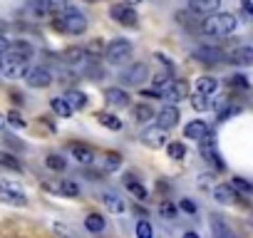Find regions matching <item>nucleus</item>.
I'll return each instance as SVG.
<instances>
[{"mask_svg":"<svg viewBox=\"0 0 253 238\" xmlns=\"http://www.w3.org/2000/svg\"><path fill=\"white\" fill-rule=\"evenodd\" d=\"M67 5H70L67 0H45V10H50L52 15H60Z\"/></svg>","mask_w":253,"mask_h":238,"instance_id":"36","label":"nucleus"},{"mask_svg":"<svg viewBox=\"0 0 253 238\" xmlns=\"http://www.w3.org/2000/svg\"><path fill=\"white\" fill-rule=\"evenodd\" d=\"M199 144H201V154L206 157V161H211V157L216 154V142H213V137L204 134V137L199 139Z\"/></svg>","mask_w":253,"mask_h":238,"instance_id":"27","label":"nucleus"},{"mask_svg":"<svg viewBox=\"0 0 253 238\" xmlns=\"http://www.w3.org/2000/svg\"><path fill=\"white\" fill-rule=\"evenodd\" d=\"M186 92H189L186 82H184V79H174V77H171V82H169V84H164V87L159 89V99H164L167 104H176V102L186 99Z\"/></svg>","mask_w":253,"mask_h":238,"instance_id":"6","label":"nucleus"},{"mask_svg":"<svg viewBox=\"0 0 253 238\" xmlns=\"http://www.w3.org/2000/svg\"><path fill=\"white\" fill-rule=\"evenodd\" d=\"M142 139H144V144L149 147V149H162L167 142H169V134H167V129L164 127H149L144 134H142Z\"/></svg>","mask_w":253,"mask_h":238,"instance_id":"9","label":"nucleus"},{"mask_svg":"<svg viewBox=\"0 0 253 238\" xmlns=\"http://www.w3.org/2000/svg\"><path fill=\"white\" fill-rule=\"evenodd\" d=\"M216 89H218V79H216V77L206 75V77H199V79H196V92H201V94H206V97H213Z\"/></svg>","mask_w":253,"mask_h":238,"instance_id":"16","label":"nucleus"},{"mask_svg":"<svg viewBox=\"0 0 253 238\" xmlns=\"http://www.w3.org/2000/svg\"><path fill=\"white\" fill-rule=\"evenodd\" d=\"M228 186H231L236 194H243V196H251V194H253V186H251V181H248V179H243V176H233Z\"/></svg>","mask_w":253,"mask_h":238,"instance_id":"24","label":"nucleus"},{"mask_svg":"<svg viewBox=\"0 0 253 238\" xmlns=\"http://www.w3.org/2000/svg\"><path fill=\"white\" fill-rule=\"evenodd\" d=\"M211 191H213V198L218 201V203H223V206H228V203H233L236 198H238V194L226 184V186H211Z\"/></svg>","mask_w":253,"mask_h":238,"instance_id":"15","label":"nucleus"},{"mask_svg":"<svg viewBox=\"0 0 253 238\" xmlns=\"http://www.w3.org/2000/svg\"><path fill=\"white\" fill-rule=\"evenodd\" d=\"M236 25H238L236 15L213 10V13H209V15L201 20L199 30H201L204 35H211V38H226V35H231V33L236 30Z\"/></svg>","mask_w":253,"mask_h":238,"instance_id":"2","label":"nucleus"},{"mask_svg":"<svg viewBox=\"0 0 253 238\" xmlns=\"http://www.w3.org/2000/svg\"><path fill=\"white\" fill-rule=\"evenodd\" d=\"M199 186H201V189H209V186H213V176H211V174H201V179H199Z\"/></svg>","mask_w":253,"mask_h":238,"instance_id":"43","label":"nucleus"},{"mask_svg":"<svg viewBox=\"0 0 253 238\" xmlns=\"http://www.w3.org/2000/svg\"><path fill=\"white\" fill-rule=\"evenodd\" d=\"M50 107H52L55 114H60V117H70V114H72V107L67 104L65 97H52V99H50Z\"/></svg>","mask_w":253,"mask_h":238,"instance_id":"26","label":"nucleus"},{"mask_svg":"<svg viewBox=\"0 0 253 238\" xmlns=\"http://www.w3.org/2000/svg\"><path fill=\"white\" fill-rule=\"evenodd\" d=\"M104 226H107V223H104V218H102L99 213H89V216L84 218V228H87L89 233H102Z\"/></svg>","mask_w":253,"mask_h":238,"instance_id":"25","label":"nucleus"},{"mask_svg":"<svg viewBox=\"0 0 253 238\" xmlns=\"http://www.w3.org/2000/svg\"><path fill=\"white\" fill-rule=\"evenodd\" d=\"M0 166H5L10 171H20V161L13 154H5V152H0Z\"/></svg>","mask_w":253,"mask_h":238,"instance_id":"35","label":"nucleus"},{"mask_svg":"<svg viewBox=\"0 0 253 238\" xmlns=\"http://www.w3.org/2000/svg\"><path fill=\"white\" fill-rule=\"evenodd\" d=\"M179 208H181V211H186V213H196V203H194V201H189V198H181Z\"/></svg>","mask_w":253,"mask_h":238,"instance_id":"42","label":"nucleus"},{"mask_svg":"<svg viewBox=\"0 0 253 238\" xmlns=\"http://www.w3.org/2000/svg\"><path fill=\"white\" fill-rule=\"evenodd\" d=\"M231 62H236V65H243V67H248V65L253 62V47L243 45V47L233 50V52H231Z\"/></svg>","mask_w":253,"mask_h":238,"instance_id":"18","label":"nucleus"},{"mask_svg":"<svg viewBox=\"0 0 253 238\" xmlns=\"http://www.w3.org/2000/svg\"><path fill=\"white\" fill-rule=\"evenodd\" d=\"M23 77H25V84H28V87H35V89H45V87H50L52 79H55L47 67H28V70L23 72Z\"/></svg>","mask_w":253,"mask_h":238,"instance_id":"5","label":"nucleus"},{"mask_svg":"<svg viewBox=\"0 0 253 238\" xmlns=\"http://www.w3.org/2000/svg\"><path fill=\"white\" fill-rule=\"evenodd\" d=\"M147 77H149V67L144 62H137V65H129L126 70H122L119 82L122 84H129V87H139Z\"/></svg>","mask_w":253,"mask_h":238,"instance_id":"7","label":"nucleus"},{"mask_svg":"<svg viewBox=\"0 0 253 238\" xmlns=\"http://www.w3.org/2000/svg\"><path fill=\"white\" fill-rule=\"evenodd\" d=\"M137 236H139V238H152V236H154L152 223H149V221H139V223H137Z\"/></svg>","mask_w":253,"mask_h":238,"instance_id":"39","label":"nucleus"},{"mask_svg":"<svg viewBox=\"0 0 253 238\" xmlns=\"http://www.w3.org/2000/svg\"><path fill=\"white\" fill-rule=\"evenodd\" d=\"M104 99H107L109 107H117V109L129 104V94H126L122 87H109V89H104Z\"/></svg>","mask_w":253,"mask_h":238,"instance_id":"12","label":"nucleus"},{"mask_svg":"<svg viewBox=\"0 0 253 238\" xmlns=\"http://www.w3.org/2000/svg\"><path fill=\"white\" fill-rule=\"evenodd\" d=\"M211 233L218 238H231V228L226 226L223 216H211Z\"/></svg>","mask_w":253,"mask_h":238,"instance_id":"22","label":"nucleus"},{"mask_svg":"<svg viewBox=\"0 0 253 238\" xmlns=\"http://www.w3.org/2000/svg\"><path fill=\"white\" fill-rule=\"evenodd\" d=\"M70 154H72L75 161L82 164V166H87V164L94 161V152H92L87 144H70Z\"/></svg>","mask_w":253,"mask_h":238,"instance_id":"13","label":"nucleus"},{"mask_svg":"<svg viewBox=\"0 0 253 238\" xmlns=\"http://www.w3.org/2000/svg\"><path fill=\"white\" fill-rule=\"evenodd\" d=\"M55 191H60V194H65V196H80V186H77L72 179H62V181L55 186Z\"/></svg>","mask_w":253,"mask_h":238,"instance_id":"28","label":"nucleus"},{"mask_svg":"<svg viewBox=\"0 0 253 238\" xmlns=\"http://www.w3.org/2000/svg\"><path fill=\"white\" fill-rule=\"evenodd\" d=\"M191 107H194L196 112H206V109H211V102H209V97H206V94L196 92V94L191 97Z\"/></svg>","mask_w":253,"mask_h":238,"instance_id":"32","label":"nucleus"},{"mask_svg":"<svg viewBox=\"0 0 253 238\" xmlns=\"http://www.w3.org/2000/svg\"><path fill=\"white\" fill-rule=\"evenodd\" d=\"M65 60H67L70 65H77V62L87 60V57H84V50H80V47H70V50L65 52Z\"/></svg>","mask_w":253,"mask_h":238,"instance_id":"37","label":"nucleus"},{"mask_svg":"<svg viewBox=\"0 0 253 238\" xmlns=\"http://www.w3.org/2000/svg\"><path fill=\"white\" fill-rule=\"evenodd\" d=\"M84 3H94V0H84Z\"/></svg>","mask_w":253,"mask_h":238,"instance_id":"47","label":"nucleus"},{"mask_svg":"<svg viewBox=\"0 0 253 238\" xmlns=\"http://www.w3.org/2000/svg\"><path fill=\"white\" fill-rule=\"evenodd\" d=\"M142 0H126V5H139Z\"/></svg>","mask_w":253,"mask_h":238,"instance_id":"45","label":"nucleus"},{"mask_svg":"<svg viewBox=\"0 0 253 238\" xmlns=\"http://www.w3.org/2000/svg\"><path fill=\"white\" fill-rule=\"evenodd\" d=\"M30 55H33L30 45H25V42L10 45L3 55H0V75H5V77H23V72L30 65Z\"/></svg>","mask_w":253,"mask_h":238,"instance_id":"1","label":"nucleus"},{"mask_svg":"<svg viewBox=\"0 0 253 238\" xmlns=\"http://www.w3.org/2000/svg\"><path fill=\"white\" fill-rule=\"evenodd\" d=\"M119 166H122V157L109 152V154L104 157V171H114V169H119Z\"/></svg>","mask_w":253,"mask_h":238,"instance_id":"38","label":"nucleus"},{"mask_svg":"<svg viewBox=\"0 0 253 238\" xmlns=\"http://www.w3.org/2000/svg\"><path fill=\"white\" fill-rule=\"evenodd\" d=\"M132 55V42L126 38H114L107 47H104V57L109 65H124Z\"/></svg>","mask_w":253,"mask_h":238,"instance_id":"4","label":"nucleus"},{"mask_svg":"<svg viewBox=\"0 0 253 238\" xmlns=\"http://www.w3.org/2000/svg\"><path fill=\"white\" fill-rule=\"evenodd\" d=\"M52 28H57L60 33H67V35H82L87 30V18L80 10H75V8L67 5L60 15H55Z\"/></svg>","mask_w":253,"mask_h":238,"instance_id":"3","label":"nucleus"},{"mask_svg":"<svg viewBox=\"0 0 253 238\" xmlns=\"http://www.w3.org/2000/svg\"><path fill=\"white\" fill-rule=\"evenodd\" d=\"M109 15L119 23V25H124V28H134L137 23H139V18H137V10H134V5H126V3H119V5H112V10H109Z\"/></svg>","mask_w":253,"mask_h":238,"instance_id":"8","label":"nucleus"},{"mask_svg":"<svg viewBox=\"0 0 253 238\" xmlns=\"http://www.w3.org/2000/svg\"><path fill=\"white\" fill-rule=\"evenodd\" d=\"M124 186L129 189V191H132V194H134V196H137L139 201H147V198H149L147 189H144V186H142V184H139V181L134 179V174H126V176H124Z\"/></svg>","mask_w":253,"mask_h":238,"instance_id":"17","label":"nucleus"},{"mask_svg":"<svg viewBox=\"0 0 253 238\" xmlns=\"http://www.w3.org/2000/svg\"><path fill=\"white\" fill-rule=\"evenodd\" d=\"M179 119H181V114H179L176 104H167V107L157 114V124L164 127V129H171V127L179 124Z\"/></svg>","mask_w":253,"mask_h":238,"instance_id":"11","label":"nucleus"},{"mask_svg":"<svg viewBox=\"0 0 253 238\" xmlns=\"http://www.w3.org/2000/svg\"><path fill=\"white\" fill-rule=\"evenodd\" d=\"M45 164H47V169H52V171H65V169H67V161H65L60 154H47V157H45Z\"/></svg>","mask_w":253,"mask_h":238,"instance_id":"30","label":"nucleus"},{"mask_svg":"<svg viewBox=\"0 0 253 238\" xmlns=\"http://www.w3.org/2000/svg\"><path fill=\"white\" fill-rule=\"evenodd\" d=\"M164 147H167V152H169L171 159H184V157H186V147H184L181 142H171V144L167 142Z\"/></svg>","mask_w":253,"mask_h":238,"instance_id":"33","label":"nucleus"},{"mask_svg":"<svg viewBox=\"0 0 253 238\" xmlns=\"http://www.w3.org/2000/svg\"><path fill=\"white\" fill-rule=\"evenodd\" d=\"M132 117H134V122H149V119H154V109L152 107H147V104H137V107H132Z\"/></svg>","mask_w":253,"mask_h":238,"instance_id":"23","label":"nucleus"},{"mask_svg":"<svg viewBox=\"0 0 253 238\" xmlns=\"http://www.w3.org/2000/svg\"><path fill=\"white\" fill-rule=\"evenodd\" d=\"M102 198H104V206H107L109 211H114V213H122V211L126 208V206H124V201H122L117 194H104Z\"/></svg>","mask_w":253,"mask_h":238,"instance_id":"29","label":"nucleus"},{"mask_svg":"<svg viewBox=\"0 0 253 238\" xmlns=\"http://www.w3.org/2000/svg\"><path fill=\"white\" fill-rule=\"evenodd\" d=\"M228 87L248 89V77H246V75H233V77H228Z\"/></svg>","mask_w":253,"mask_h":238,"instance_id":"40","label":"nucleus"},{"mask_svg":"<svg viewBox=\"0 0 253 238\" xmlns=\"http://www.w3.org/2000/svg\"><path fill=\"white\" fill-rule=\"evenodd\" d=\"M97 119H99L102 127H107L112 132H119L122 129V119L117 114H112V112H97Z\"/></svg>","mask_w":253,"mask_h":238,"instance_id":"19","label":"nucleus"},{"mask_svg":"<svg viewBox=\"0 0 253 238\" xmlns=\"http://www.w3.org/2000/svg\"><path fill=\"white\" fill-rule=\"evenodd\" d=\"M5 119H8V124H13L15 129H25V122H23V117H20V114H18L15 109H13V112H10V114L5 117Z\"/></svg>","mask_w":253,"mask_h":238,"instance_id":"41","label":"nucleus"},{"mask_svg":"<svg viewBox=\"0 0 253 238\" xmlns=\"http://www.w3.org/2000/svg\"><path fill=\"white\" fill-rule=\"evenodd\" d=\"M194 57L206 62V65H216V62H223V50L221 47H213V45H204V47H196L194 50Z\"/></svg>","mask_w":253,"mask_h":238,"instance_id":"10","label":"nucleus"},{"mask_svg":"<svg viewBox=\"0 0 253 238\" xmlns=\"http://www.w3.org/2000/svg\"><path fill=\"white\" fill-rule=\"evenodd\" d=\"M3 127H5V117H3V114H0V129H3Z\"/></svg>","mask_w":253,"mask_h":238,"instance_id":"46","label":"nucleus"},{"mask_svg":"<svg viewBox=\"0 0 253 238\" xmlns=\"http://www.w3.org/2000/svg\"><path fill=\"white\" fill-rule=\"evenodd\" d=\"M65 99H67V104L72 107V112H75V109H84V107H87V94H84V92H80V89H70V92L65 94Z\"/></svg>","mask_w":253,"mask_h":238,"instance_id":"21","label":"nucleus"},{"mask_svg":"<svg viewBox=\"0 0 253 238\" xmlns=\"http://www.w3.org/2000/svg\"><path fill=\"white\" fill-rule=\"evenodd\" d=\"M221 0H191V10L194 13H201V15H209L213 10H218Z\"/></svg>","mask_w":253,"mask_h":238,"instance_id":"20","label":"nucleus"},{"mask_svg":"<svg viewBox=\"0 0 253 238\" xmlns=\"http://www.w3.org/2000/svg\"><path fill=\"white\" fill-rule=\"evenodd\" d=\"M8 47H10V40H8L5 35H0V55H3V52H5Z\"/></svg>","mask_w":253,"mask_h":238,"instance_id":"44","label":"nucleus"},{"mask_svg":"<svg viewBox=\"0 0 253 238\" xmlns=\"http://www.w3.org/2000/svg\"><path fill=\"white\" fill-rule=\"evenodd\" d=\"M159 213H162V218L171 221V218H176V213H179V206H176L174 201H162V203H159Z\"/></svg>","mask_w":253,"mask_h":238,"instance_id":"31","label":"nucleus"},{"mask_svg":"<svg viewBox=\"0 0 253 238\" xmlns=\"http://www.w3.org/2000/svg\"><path fill=\"white\" fill-rule=\"evenodd\" d=\"M0 189H3V191H5V194H8L13 201H18V203H25V194H23V191H20L15 184H3Z\"/></svg>","mask_w":253,"mask_h":238,"instance_id":"34","label":"nucleus"},{"mask_svg":"<svg viewBox=\"0 0 253 238\" xmlns=\"http://www.w3.org/2000/svg\"><path fill=\"white\" fill-rule=\"evenodd\" d=\"M204 134H209V127L201 122V119H194V122H189V124L184 127V137H186V139H194V142H199Z\"/></svg>","mask_w":253,"mask_h":238,"instance_id":"14","label":"nucleus"}]
</instances>
